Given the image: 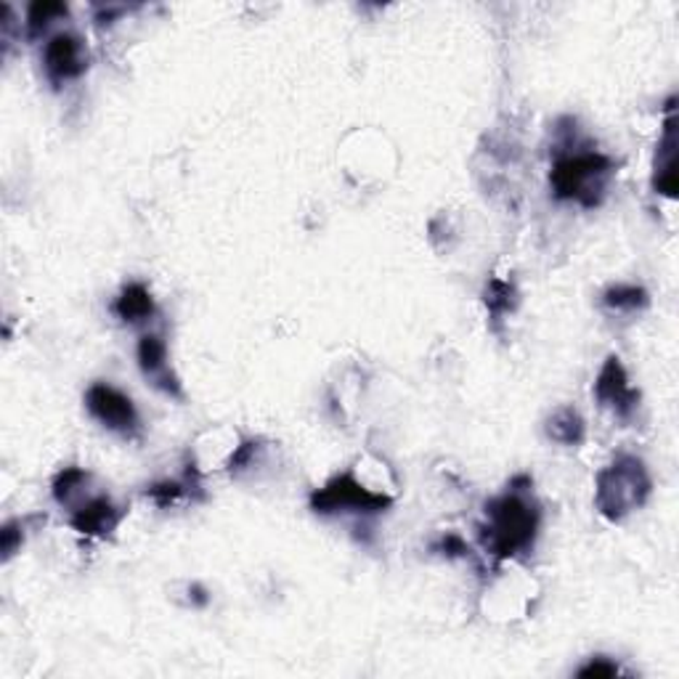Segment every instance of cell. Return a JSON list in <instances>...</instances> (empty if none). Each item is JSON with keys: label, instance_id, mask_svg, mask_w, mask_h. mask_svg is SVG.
<instances>
[{"label": "cell", "instance_id": "obj_10", "mask_svg": "<svg viewBox=\"0 0 679 679\" xmlns=\"http://www.w3.org/2000/svg\"><path fill=\"white\" fill-rule=\"evenodd\" d=\"M675 99H671L669 106V120L664 125V141H661L658 149V157H655V178H653V187L655 192L671 196L675 200L677 189H679V176H677V136H675Z\"/></svg>", "mask_w": 679, "mask_h": 679}, {"label": "cell", "instance_id": "obj_7", "mask_svg": "<svg viewBox=\"0 0 679 679\" xmlns=\"http://www.w3.org/2000/svg\"><path fill=\"white\" fill-rule=\"evenodd\" d=\"M594 398L600 401V407L611 409L622 420L631 417L637 403H640V393L631 388L629 374L618 356H607L603 369H600L598 380H594Z\"/></svg>", "mask_w": 679, "mask_h": 679}, {"label": "cell", "instance_id": "obj_15", "mask_svg": "<svg viewBox=\"0 0 679 679\" xmlns=\"http://www.w3.org/2000/svg\"><path fill=\"white\" fill-rule=\"evenodd\" d=\"M486 306L494 319H502V316L515 311L517 306L515 284L508 282V279H491L486 287Z\"/></svg>", "mask_w": 679, "mask_h": 679}, {"label": "cell", "instance_id": "obj_1", "mask_svg": "<svg viewBox=\"0 0 679 679\" xmlns=\"http://www.w3.org/2000/svg\"><path fill=\"white\" fill-rule=\"evenodd\" d=\"M528 488H512L486 504V526L481 528V545L494 558L510 560L534 547L539 534V508L526 497Z\"/></svg>", "mask_w": 679, "mask_h": 679}, {"label": "cell", "instance_id": "obj_9", "mask_svg": "<svg viewBox=\"0 0 679 679\" xmlns=\"http://www.w3.org/2000/svg\"><path fill=\"white\" fill-rule=\"evenodd\" d=\"M123 521V510L112 502L110 497H93L86 499V504L73 510V528L82 536H106L117 528Z\"/></svg>", "mask_w": 679, "mask_h": 679}, {"label": "cell", "instance_id": "obj_13", "mask_svg": "<svg viewBox=\"0 0 679 679\" xmlns=\"http://www.w3.org/2000/svg\"><path fill=\"white\" fill-rule=\"evenodd\" d=\"M56 16H67V5L56 3V0H35L27 9V35L29 38H40Z\"/></svg>", "mask_w": 679, "mask_h": 679}, {"label": "cell", "instance_id": "obj_12", "mask_svg": "<svg viewBox=\"0 0 679 679\" xmlns=\"http://www.w3.org/2000/svg\"><path fill=\"white\" fill-rule=\"evenodd\" d=\"M584 433H587V427H584L581 414L571 407L558 409V412L547 420V436L555 440V444L579 446L584 440Z\"/></svg>", "mask_w": 679, "mask_h": 679}, {"label": "cell", "instance_id": "obj_4", "mask_svg": "<svg viewBox=\"0 0 679 679\" xmlns=\"http://www.w3.org/2000/svg\"><path fill=\"white\" fill-rule=\"evenodd\" d=\"M393 499L388 494L374 491L367 484L356 478V473L335 475L326 486L313 491L311 508L319 515H335V512H361V515H374V512L388 510Z\"/></svg>", "mask_w": 679, "mask_h": 679}, {"label": "cell", "instance_id": "obj_11", "mask_svg": "<svg viewBox=\"0 0 679 679\" xmlns=\"http://www.w3.org/2000/svg\"><path fill=\"white\" fill-rule=\"evenodd\" d=\"M117 319H123L125 324H139V321H146L149 316L154 313V297L149 292L146 284L141 282H130L125 284L120 295H117L115 306H112Z\"/></svg>", "mask_w": 679, "mask_h": 679}, {"label": "cell", "instance_id": "obj_5", "mask_svg": "<svg viewBox=\"0 0 679 679\" xmlns=\"http://www.w3.org/2000/svg\"><path fill=\"white\" fill-rule=\"evenodd\" d=\"M86 409L91 412L104 427L120 433V436H136L139 433V412H136L133 401L117 390L115 385L93 383L86 390Z\"/></svg>", "mask_w": 679, "mask_h": 679}, {"label": "cell", "instance_id": "obj_18", "mask_svg": "<svg viewBox=\"0 0 679 679\" xmlns=\"http://www.w3.org/2000/svg\"><path fill=\"white\" fill-rule=\"evenodd\" d=\"M616 675H622V669H618V664L607 661L605 655H598V658H592L587 666L579 669V677H616Z\"/></svg>", "mask_w": 679, "mask_h": 679}, {"label": "cell", "instance_id": "obj_17", "mask_svg": "<svg viewBox=\"0 0 679 679\" xmlns=\"http://www.w3.org/2000/svg\"><path fill=\"white\" fill-rule=\"evenodd\" d=\"M187 491L189 488L187 484H181V481H163V484L149 486L146 497H152L159 508H170V504H176Z\"/></svg>", "mask_w": 679, "mask_h": 679}, {"label": "cell", "instance_id": "obj_3", "mask_svg": "<svg viewBox=\"0 0 679 679\" xmlns=\"http://www.w3.org/2000/svg\"><path fill=\"white\" fill-rule=\"evenodd\" d=\"M648 494H651V475H648L645 462L624 454L598 473L594 504L607 521H624L629 512L645 504Z\"/></svg>", "mask_w": 679, "mask_h": 679}, {"label": "cell", "instance_id": "obj_19", "mask_svg": "<svg viewBox=\"0 0 679 679\" xmlns=\"http://www.w3.org/2000/svg\"><path fill=\"white\" fill-rule=\"evenodd\" d=\"M436 550H444L446 558H467L470 555V547L464 545L462 536H457V534H446L444 539L438 541Z\"/></svg>", "mask_w": 679, "mask_h": 679}, {"label": "cell", "instance_id": "obj_8", "mask_svg": "<svg viewBox=\"0 0 679 679\" xmlns=\"http://www.w3.org/2000/svg\"><path fill=\"white\" fill-rule=\"evenodd\" d=\"M139 367L144 372V377L154 385L157 390H163L165 396L181 398V383H178L176 374L168 367V345L159 335H144L139 340Z\"/></svg>", "mask_w": 679, "mask_h": 679}, {"label": "cell", "instance_id": "obj_16", "mask_svg": "<svg viewBox=\"0 0 679 679\" xmlns=\"http://www.w3.org/2000/svg\"><path fill=\"white\" fill-rule=\"evenodd\" d=\"M603 303L611 311H640L651 303L648 292L642 287H635V284H618V287H611L603 295Z\"/></svg>", "mask_w": 679, "mask_h": 679}, {"label": "cell", "instance_id": "obj_14", "mask_svg": "<svg viewBox=\"0 0 679 679\" xmlns=\"http://www.w3.org/2000/svg\"><path fill=\"white\" fill-rule=\"evenodd\" d=\"M88 481H91V473H88V470L64 467L62 473L56 475V481H53V499L67 508V504H73L75 497H80L82 486H88Z\"/></svg>", "mask_w": 679, "mask_h": 679}, {"label": "cell", "instance_id": "obj_6", "mask_svg": "<svg viewBox=\"0 0 679 679\" xmlns=\"http://www.w3.org/2000/svg\"><path fill=\"white\" fill-rule=\"evenodd\" d=\"M43 67L53 86L77 80L88 69L86 43L73 33H56L43 49Z\"/></svg>", "mask_w": 679, "mask_h": 679}, {"label": "cell", "instance_id": "obj_2", "mask_svg": "<svg viewBox=\"0 0 679 679\" xmlns=\"http://www.w3.org/2000/svg\"><path fill=\"white\" fill-rule=\"evenodd\" d=\"M613 176V159L600 152H565L550 170V187L555 200L576 202L581 207H598L605 196L607 178Z\"/></svg>", "mask_w": 679, "mask_h": 679}]
</instances>
